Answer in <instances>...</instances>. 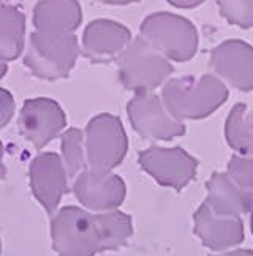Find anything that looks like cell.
Masks as SVG:
<instances>
[{
	"mask_svg": "<svg viewBox=\"0 0 253 256\" xmlns=\"http://www.w3.org/2000/svg\"><path fill=\"white\" fill-rule=\"evenodd\" d=\"M133 222L122 210L89 212L76 206L57 209L51 218V240L57 256H95L125 247Z\"/></svg>",
	"mask_w": 253,
	"mask_h": 256,
	"instance_id": "6da1fadb",
	"label": "cell"
},
{
	"mask_svg": "<svg viewBox=\"0 0 253 256\" xmlns=\"http://www.w3.org/2000/svg\"><path fill=\"white\" fill-rule=\"evenodd\" d=\"M162 102L176 120H198L210 116L226 102L228 88L214 74L184 76L163 84Z\"/></svg>",
	"mask_w": 253,
	"mask_h": 256,
	"instance_id": "7a4b0ae2",
	"label": "cell"
},
{
	"mask_svg": "<svg viewBox=\"0 0 253 256\" xmlns=\"http://www.w3.org/2000/svg\"><path fill=\"white\" fill-rule=\"evenodd\" d=\"M120 84L136 94L154 92L163 86L172 73L166 57L155 51L141 36H136L118 57Z\"/></svg>",
	"mask_w": 253,
	"mask_h": 256,
	"instance_id": "3957f363",
	"label": "cell"
},
{
	"mask_svg": "<svg viewBox=\"0 0 253 256\" xmlns=\"http://www.w3.org/2000/svg\"><path fill=\"white\" fill-rule=\"evenodd\" d=\"M140 36L170 62H187L198 49L196 27L188 19L166 12L146 18Z\"/></svg>",
	"mask_w": 253,
	"mask_h": 256,
	"instance_id": "277c9868",
	"label": "cell"
},
{
	"mask_svg": "<svg viewBox=\"0 0 253 256\" xmlns=\"http://www.w3.org/2000/svg\"><path fill=\"white\" fill-rule=\"evenodd\" d=\"M81 54L74 35H48L34 32L28 40L24 64L40 80L57 81L66 78Z\"/></svg>",
	"mask_w": 253,
	"mask_h": 256,
	"instance_id": "5b68a950",
	"label": "cell"
},
{
	"mask_svg": "<svg viewBox=\"0 0 253 256\" xmlns=\"http://www.w3.org/2000/svg\"><path fill=\"white\" fill-rule=\"evenodd\" d=\"M82 133L89 168L112 171L124 162L128 152V138L118 116L108 112L95 116Z\"/></svg>",
	"mask_w": 253,
	"mask_h": 256,
	"instance_id": "8992f818",
	"label": "cell"
},
{
	"mask_svg": "<svg viewBox=\"0 0 253 256\" xmlns=\"http://www.w3.org/2000/svg\"><path fill=\"white\" fill-rule=\"evenodd\" d=\"M138 163L157 184L174 190L186 188L198 171V160L180 147H148L140 152Z\"/></svg>",
	"mask_w": 253,
	"mask_h": 256,
	"instance_id": "52a82bcc",
	"label": "cell"
},
{
	"mask_svg": "<svg viewBox=\"0 0 253 256\" xmlns=\"http://www.w3.org/2000/svg\"><path fill=\"white\" fill-rule=\"evenodd\" d=\"M126 114L134 132L148 140L171 141L186 133V125L174 119L154 92L136 94L126 104Z\"/></svg>",
	"mask_w": 253,
	"mask_h": 256,
	"instance_id": "ba28073f",
	"label": "cell"
},
{
	"mask_svg": "<svg viewBox=\"0 0 253 256\" xmlns=\"http://www.w3.org/2000/svg\"><path fill=\"white\" fill-rule=\"evenodd\" d=\"M72 192L89 212L118 210L126 196V186L120 176L112 171L87 168L72 180Z\"/></svg>",
	"mask_w": 253,
	"mask_h": 256,
	"instance_id": "9c48e42d",
	"label": "cell"
},
{
	"mask_svg": "<svg viewBox=\"0 0 253 256\" xmlns=\"http://www.w3.org/2000/svg\"><path fill=\"white\" fill-rule=\"evenodd\" d=\"M65 126L66 116L62 106L44 96L27 100L18 119L19 134L38 150L59 138Z\"/></svg>",
	"mask_w": 253,
	"mask_h": 256,
	"instance_id": "30bf717a",
	"label": "cell"
},
{
	"mask_svg": "<svg viewBox=\"0 0 253 256\" xmlns=\"http://www.w3.org/2000/svg\"><path fill=\"white\" fill-rule=\"evenodd\" d=\"M28 184L35 200L48 214L52 215L59 209L64 194L70 190V177L60 155L54 152L36 155L28 166Z\"/></svg>",
	"mask_w": 253,
	"mask_h": 256,
	"instance_id": "8fae6325",
	"label": "cell"
},
{
	"mask_svg": "<svg viewBox=\"0 0 253 256\" xmlns=\"http://www.w3.org/2000/svg\"><path fill=\"white\" fill-rule=\"evenodd\" d=\"M209 65L220 81L238 90H253V48L242 40H228L212 49Z\"/></svg>",
	"mask_w": 253,
	"mask_h": 256,
	"instance_id": "7c38bea8",
	"label": "cell"
},
{
	"mask_svg": "<svg viewBox=\"0 0 253 256\" xmlns=\"http://www.w3.org/2000/svg\"><path fill=\"white\" fill-rule=\"evenodd\" d=\"M132 40L128 27L110 19H96L86 27L80 46L90 60L108 62L118 60Z\"/></svg>",
	"mask_w": 253,
	"mask_h": 256,
	"instance_id": "4fadbf2b",
	"label": "cell"
},
{
	"mask_svg": "<svg viewBox=\"0 0 253 256\" xmlns=\"http://www.w3.org/2000/svg\"><path fill=\"white\" fill-rule=\"evenodd\" d=\"M193 230L204 247L214 252H226L244 240V224L238 216H220L201 204L193 216Z\"/></svg>",
	"mask_w": 253,
	"mask_h": 256,
	"instance_id": "5bb4252c",
	"label": "cell"
},
{
	"mask_svg": "<svg viewBox=\"0 0 253 256\" xmlns=\"http://www.w3.org/2000/svg\"><path fill=\"white\" fill-rule=\"evenodd\" d=\"M208 198L204 204L220 216H238L253 209V193L240 188L226 172H214L206 184Z\"/></svg>",
	"mask_w": 253,
	"mask_h": 256,
	"instance_id": "9a60e30c",
	"label": "cell"
},
{
	"mask_svg": "<svg viewBox=\"0 0 253 256\" xmlns=\"http://www.w3.org/2000/svg\"><path fill=\"white\" fill-rule=\"evenodd\" d=\"M82 10L78 0H40L34 10L35 32L74 35L81 26Z\"/></svg>",
	"mask_w": 253,
	"mask_h": 256,
	"instance_id": "2e32d148",
	"label": "cell"
},
{
	"mask_svg": "<svg viewBox=\"0 0 253 256\" xmlns=\"http://www.w3.org/2000/svg\"><path fill=\"white\" fill-rule=\"evenodd\" d=\"M26 40V18L13 5L0 4V62L16 60Z\"/></svg>",
	"mask_w": 253,
	"mask_h": 256,
	"instance_id": "e0dca14e",
	"label": "cell"
},
{
	"mask_svg": "<svg viewBox=\"0 0 253 256\" xmlns=\"http://www.w3.org/2000/svg\"><path fill=\"white\" fill-rule=\"evenodd\" d=\"M225 136L231 149L242 156H253V111L244 103L231 110L225 124Z\"/></svg>",
	"mask_w": 253,
	"mask_h": 256,
	"instance_id": "ac0fdd59",
	"label": "cell"
},
{
	"mask_svg": "<svg viewBox=\"0 0 253 256\" xmlns=\"http://www.w3.org/2000/svg\"><path fill=\"white\" fill-rule=\"evenodd\" d=\"M60 160L70 177V182L78 174L89 168L84 149V133L80 128H68L60 134Z\"/></svg>",
	"mask_w": 253,
	"mask_h": 256,
	"instance_id": "d6986e66",
	"label": "cell"
},
{
	"mask_svg": "<svg viewBox=\"0 0 253 256\" xmlns=\"http://www.w3.org/2000/svg\"><path fill=\"white\" fill-rule=\"evenodd\" d=\"M222 16L239 27H253V0H217Z\"/></svg>",
	"mask_w": 253,
	"mask_h": 256,
	"instance_id": "ffe728a7",
	"label": "cell"
},
{
	"mask_svg": "<svg viewBox=\"0 0 253 256\" xmlns=\"http://www.w3.org/2000/svg\"><path fill=\"white\" fill-rule=\"evenodd\" d=\"M226 174L240 188L253 193V156H232L226 166Z\"/></svg>",
	"mask_w": 253,
	"mask_h": 256,
	"instance_id": "44dd1931",
	"label": "cell"
},
{
	"mask_svg": "<svg viewBox=\"0 0 253 256\" xmlns=\"http://www.w3.org/2000/svg\"><path fill=\"white\" fill-rule=\"evenodd\" d=\"M14 98L12 95V92H8L6 88L0 87V130L5 128L10 120L13 119L14 116Z\"/></svg>",
	"mask_w": 253,
	"mask_h": 256,
	"instance_id": "7402d4cb",
	"label": "cell"
},
{
	"mask_svg": "<svg viewBox=\"0 0 253 256\" xmlns=\"http://www.w3.org/2000/svg\"><path fill=\"white\" fill-rule=\"evenodd\" d=\"M168 2L178 8H194L200 4H202L204 0H168Z\"/></svg>",
	"mask_w": 253,
	"mask_h": 256,
	"instance_id": "603a6c76",
	"label": "cell"
},
{
	"mask_svg": "<svg viewBox=\"0 0 253 256\" xmlns=\"http://www.w3.org/2000/svg\"><path fill=\"white\" fill-rule=\"evenodd\" d=\"M4 155H5V149H4V144L2 141H0V184H2L5 180V177H6V166L4 163Z\"/></svg>",
	"mask_w": 253,
	"mask_h": 256,
	"instance_id": "cb8c5ba5",
	"label": "cell"
},
{
	"mask_svg": "<svg viewBox=\"0 0 253 256\" xmlns=\"http://www.w3.org/2000/svg\"><path fill=\"white\" fill-rule=\"evenodd\" d=\"M212 256H253V252L252 250H232V252H225V253H218Z\"/></svg>",
	"mask_w": 253,
	"mask_h": 256,
	"instance_id": "d4e9b609",
	"label": "cell"
},
{
	"mask_svg": "<svg viewBox=\"0 0 253 256\" xmlns=\"http://www.w3.org/2000/svg\"><path fill=\"white\" fill-rule=\"evenodd\" d=\"M102 4H108V5H128L133 2H138V0H98Z\"/></svg>",
	"mask_w": 253,
	"mask_h": 256,
	"instance_id": "484cf974",
	"label": "cell"
},
{
	"mask_svg": "<svg viewBox=\"0 0 253 256\" xmlns=\"http://www.w3.org/2000/svg\"><path fill=\"white\" fill-rule=\"evenodd\" d=\"M6 72H8V65L6 64H4V62H0V80L6 74Z\"/></svg>",
	"mask_w": 253,
	"mask_h": 256,
	"instance_id": "4316f807",
	"label": "cell"
},
{
	"mask_svg": "<svg viewBox=\"0 0 253 256\" xmlns=\"http://www.w3.org/2000/svg\"><path fill=\"white\" fill-rule=\"evenodd\" d=\"M250 218H252V231H253V209L250 210Z\"/></svg>",
	"mask_w": 253,
	"mask_h": 256,
	"instance_id": "83f0119b",
	"label": "cell"
},
{
	"mask_svg": "<svg viewBox=\"0 0 253 256\" xmlns=\"http://www.w3.org/2000/svg\"><path fill=\"white\" fill-rule=\"evenodd\" d=\"M0 254H2V239H0Z\"/></svg>",
	"mask_w": 253,
	"mask_h": 256,
	"instance_id": "f1b7e54d",
	"label": "cell"
}]
</instances>
